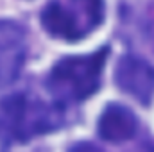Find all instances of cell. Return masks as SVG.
<instances>
[{
    "label": "cell",
    "mask_w": 154,
    "mask_h": 152,
    "mask_svg": "<svg viewBox=\"0 0 154 152\" xmlns=\"http://www.w3.org/2000/svg\"><path fill=\"white\" fill-rule=\"evenodd\" d=\"M61 125V108L29 93H13L0 102V131L13 140L27 141Z\"/></svg>",
    "instance_id": "cell-1"
},
{
    "label": "cell",
    "mask_w": 154,
    "mask_h": 152,
    "mask_svg": "<svg viewBox=\"0 0 154 152\" xmlns=\"http://www.w3.org/2000/svg\"><path fill=\"white\" fill-rule=\"evenodd\" d=\"M108 56L109 48L102 47L88 56L63 57L50 70L47 81L50 93L63 102L86 100L100 86V75Z\"/></svg>",
    "instance_id": "cell-2"
},
{
    "label": "cell",
    "mask_w": 154,
    "mask_h": 152,
    "mask_svg": "<svg viewBox=\"0 0 154 152\" xmlns=\"http://www.w3.org/2000/svg\"><path fill=\"white\" fill-rule=\"evenodd\" d=\"M104 20L102 0H52L41 11L43 29L57 39L79 41Z\"/></svg>",
    "instance_id": "cell-3"
},
{
    "label": "cell",
    "mask_w": 154,
    "mask_h": 152,
    "mask_svg": "<svg viewBox=\"0 0 154 152\" xmlns=\"http://www.w3.org/2000/svg\"><path fill=\"white\" fill-rule=\"evenodd\" d=\"M116 86L136 99L140 104H149L154 95V68L134 56H124L115 68Z\"/></svg>",
    "instance_id": "cell-4"
},
{
    "label": "cell",
    "mask_w": 154,
    "mask_h": 152,
    "mask_svg": "<svg viewBox=\"0 0 154 152\" xmlns=\"http://www.w3.org/2000/svg\"><path fill=\"white\" fill-rule=\"evenodd\" d=\"M27 54L25 32L14 22H0V88L20 75Z\"/></svg>",
    "instance_id": "cell-5"
},
{
    "label": "cell",
    "mask_w": 154,
    "mask_h": 152,
    "mask_svg": "<svg viewBox=\"0 0 154 152\" xmlns=\"http://www.w3.org/2000/svg\"><path fill=\"white\" fill-rule=\"evenodd\" d=\"M138 131V118L120 104H109L99 118V136L109 143L131 140Z\"/></svg>",
    "instance_id": "cell-6"
}]
</instances>
